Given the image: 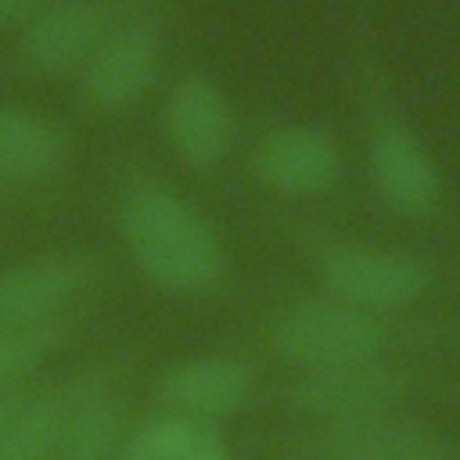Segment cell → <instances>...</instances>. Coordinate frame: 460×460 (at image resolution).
<instances>
[{
    "instance_id": "1",
    "label": "cell",
    "mask_w": 460,
    "mask_h": 460,
    "mask_svg": "<svg viewBox=\"0 0 460 460\" xmlns=\"http://www.w3.org/2000/svg\"><path fill=\"white\" fill-rule=\"evenodd\" d=\"M119 234L137 273L162 295L205 298L226 280V248L216 226L158 180L122 190Z\"/></svg>"
},
{
    "instance_id": "2",
    "label": "cell",
    "mask_w": 460,
    "mask_h": 460,
    "mask_svg": "<svg viewBox=\"0 0 460 460\" xmlns=\"http://www.w3.org/2000/svg\"><path fill=\"white\" fill-rule=\"evenodd\" d=\"M266 341L273 356L288 367L302 370H327L381 359L388 345L385 316H370L341 298L320 291L284 302L266 327Z\"/></svg>"
},
{
    "instance_id": "3",
    "label": "cell",
    "mask_w": 460,
    "mask_h": 460,
    "mask_svg": "<svg viewBox=\"0 0 460 460\" xmlns=\"http://www.w3.org/2000/svg\"><path fill=\"white\" fill-rule=\"evenodd\" d=\"M320 291L356 305L370 316H388L395 309L413 305L428 291V266L399 248L334 241L316 252Z\"/></svg>"
},
{
    "instance_id": "4",
    "label": "cell",
    "mask_w": 460,
    "mask_h": 460,
    "mask_svg": "<svg viewBox=\"0 0 460 460\" xmlns=\"http://www.w3.org/2000/svg\"><path fill=\"white\" fill-rule=\"evenodd\" d=\"M162 72V32L147 18H122L104 29L75 72L79 101L101 115H122L144 101Z\"/></svg>"
},
{
    "instance_id": "5",
    "label": "cell",
    "mask_w": 460,
    "mask_h": 460,
    "mask_svg": "<svg viewBox=\"0 0 460 460\" xmlns=\"http://www.w3.org/2000/svg\"><path fill=\"white\" fill-rule=\"evenodd\" d=\"M162 137L187 169H216L234 147V108L223 86L205 72L180 75L162 101Z\"/></svg>"
},
{
    "instance_id": "6",
    "label": "cell",
    "mask_w": 460,
    "mask_h": 460,
    "mask_svg": "<svg viewBox=\"0 0 460 460\" xmlns=\"http://www.w3.org/2000/svg\"><path fill=\"white\" fill-rule=\"evenodd\" d=\"M90 255L50 252L0 270V327H54L90 288Z\"/></svg>"
},
{
    "instance_id": "7",
    "label": "cell",
    "mask_w": 460,
    "mask_h": 460,
    "mask_svg": "<svg viewBox=\"0 0 460 460\" xmlns=\"http://www.w3.org/2000/svg\"><path fill=\"white\" fill-rule=\"evenodd\" d=\"M402 399V377L381 359L302 370L288 388V406L316 424H345L395 410Z\"/></svg>"
},
{
    "instance_id": "8",
    "label": "cell",
    "mask_w": 460,
    "mask_h": 460,
    "mask_svg": "<svg viewBox=\"0 0 460 460\" xmlns=\"http://www.w3.org/2000/svg\"><path fill=\"white\" fill-rule=\"evenodd\" d=\"M367 172L374 194L395 216L420 219L442 205V172L424 140L395 119L374 126L367 140Z\"/></svg>"
},
{
    "instance_id": "9",
    "label": "cell",
    "mask_w": 460,
    "mask_h": 460,
    "mask_svg": "<svg viewBox=\"0 0 460 460\" xmlns=\"http://www.w3.org/2000/svg\"><path fill=\"white\" fill-rule=\"evenodd\" d=\"M252 172L266 190L280 198H320L341 176V151L327 129L309 122H284L262 133Z\"/></svg>"
},
{
    "instance_id": "10",
    "label": "cell",
    "mask_w": 460,
    "mask_h": 460,
    "mask_svg": "<svg viewBox=\"0 0 460 460\" xmlns=\"http://www.w3.org/2000/svg\"><path fill=\"white\" fill-rule=\"evenodd\" d=\"M313 456L316 460H453V446L428 420L388 410L345 424H320L313 438Z\"/></svg>"
},
{
    "instance_id": "11",
    "label": "cell",
    "mask_w": 460,
    "mask_h": 460,
    "mask_svg": "<svg viewBox=\"0 0 460 460\" xmlns=\"http://www.w3.org/2000/svg\"><path fill=\"white\" fill-rule=\"evenodd\" d=\"M108 25L111 18L97 0H50L22 25V65L32 75L79 72Z\"/></svg>"
},
{
    "instance_id": "12",
    "label": "cell",
    "mask_w": 460,
    "mask_h": 460,
    "mask_svg": "<svg viewBox=\"0 0 460 460\" xmlns=\"http://www.w3.org/2000/svg\"><path fill=\"white\" fill-rule=\"evenodd\" d=\"M255 377L248 363L234 356H190L169 367L158 381V399L169 413H183L194 420H219L237 413L252 399Z\"/></svg>"
},
{
    "instance_id": "13",
    "label": "cell",
    "mask_w": 460,
    "mask_h": 460,
    "mask_svg": "<svg viewBox=\"0 0 460 460\" xmlns=\"http://www.w3.org/2000/svg\"><path fill=\"white\" fill-rule=\"evenodd\" d=\"M68 162V140L58 122L36 108L0 104V183H43Z\"/></svg>"
},
{
    "instance_id": "14",
    "label": "cell",
    "mask_w": 460,
    "mask_h": 460,
    "mask_svg": "<svg viewBox=\"0 0 460 460\" xmlns=\"http://www.w3.org/2000/svg\"><path fill=\"white\" fill-rule=\"evenodd\" d=\"M119 446H122V417L111 392L93 377L68 385L58 460H115Z\"/></svg>"
},
{
    "instance_id": "15",
    "label": "cell",
    "mask_w": 460,
    "mask_h": 460,
    "mask_svg": "<svg viewBox=\"0 0 460 460\" xmlns=\"http://www.w3.org/2000/svg\"><path fill=\"white\" fill-rule=\"evenodd\" d=\"M115 460H230V449L208 420L162 413L122 438Z\"/></svg>"
},
{
    "instance_id": "16",
    "label": "cell",
    "mask_w": 460,
    "mask_h": 460,
    "mask_svg": "<svg viewBox=\"0 0 460 460\" xmlns=\"http://www.w3.org/2000/svg\"><path fill=\"white\" fill-rule=\"evenodd\" d=\"M65 424V388L18 402L0 431V460H58Z\"/></svg>"
},
{
    "instance_id": "17",
    "label": "cell",
    "mask_w": 460,
    "mask_h": 460,
    "mask_svg": "<svg viewBox=\"0 0 460 460\" xmlns=\"http://www.w3.org/2000/svg\"><path fill=\"white\" fill-rule=\"evenodd\" d=\"M54 327H0V388L22 381L40 367V359L50 352Z\"/></svg>"
},
{
    "instance_id": "18",
    "label": "cell",
    "mask_w": 460,
    "mask_h": 460,
    "mask_svg": "<svg viewBox=\"0 0 460 460\" xmlns=\"http://www.w3.org/2000/svg\"><path fill=\"white\" fill-rule=\"evenodd\" d=\"M43 4H50V0H0V29L25 25Z\"/></svg>"
},
{
    "instance_id": "19",
    "label": "cell",
    "mask_w": 460,
    "mask_h": 460,
    "mask_svg": "<svg viewBox=\"0 0 460 460\" xmlns=\"http://www.w3.org/2000/svg\"><path fill=\"white\" fill-rule=\"evenodd\" d=\"M11 410H14V406H7V402L0 399V431H4V424H7V417H11Z\"/></svg>"
}]
</instances>
